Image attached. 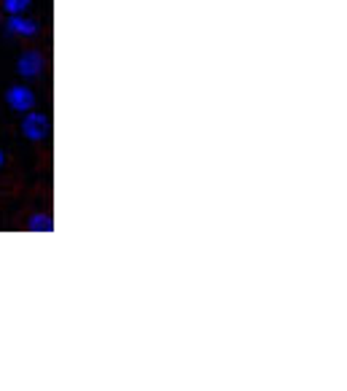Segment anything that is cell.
Listing matches in <instances>:
<instances>
[{
    "label": "cell",
    "instance_id": "cell-1",
    "mask_svg": "<svg viewBox=\"0 0 347 391\" xmlns=\"http://www.w3.org/2000/svg\"><path fill=\"white\" fill-rule=\"evenodd\" d=\"M19 132H22V138L30 140V143H43V140H49V135H52V116H49L46 111L32 108L27 114H22V119H19Z\"/></svg>",
    "mask_w": 347,
    "mask_h": 391
},
{
    "label": "cell",
    "instance_id": "cell-5",
    "mask_svg": "<svg viewBox=\"0 0 347 391\" xmlns=\"http://www.w3.org/2000/svg\"><path fill=\"white\" fill-rule=\"evenodd\" d=\"M25 229L27 232H52L54 229V216L49 211H32L25 219Z\"/></svg>",
    "mask_w": 347,
    "mask_h": 391
},
{
    "label": "cell",
    "instance_id": "cell-8",
    "mask_svg": "<svg viewBox=\"0 0 347 391\" xmlns=\"http://www.w3.org/2000/svg\"><path fill=\"white\" fill-rule=\"evenodd\" d=\"M0 28H3V17H0Z\"/></svg>",
    "mask_w": 347,
    "mask_h": 391
},
{
    "label": "cell",
    "instance_id": "cell-6",
    "mask_svg": "<svg viewBox=\"0 0 347 391\" xmlns=\"http://www.w3.org/2000/svg\"><path fill=\"white\" fill-rule=\"evenodd\" d=\"M0 6H3V11H5L8 17H19V14H27V11H30L32 0H3Z\"/></svg>",
    "mask_w": 347,
    "mask_h": 391
},
{
    "label": "cell",
    "instance_id": "cell-3",
    "mask_svg": "<svg viewBox=\"0 0 347 391\" xmlns=\"http://www.w3.org/2000/svg\"><path fill=\"white\" fill-rule=\"evenodd\" d=\"M3 103L14 111V114H27L35 108V103H38V95H35V89L27 87V84H11V87H5V92H3Z\"/></svg>",
    "mask_w": 347,
    "mask_h": 391
},
{
    "label": "cell",
    "instance_id": "cell-7",
    "mask_svg": "<svg viewBox=\"0 0 347 391\" xmlns=\"http://www.w3.org/2000/svg\"><path fill=\"white\" fill-rule=\"evenodd\" d=\"M5 167V151H3V146H0V170Z\"/></svg>",
    "mask_w": 347,
    "mask_h": 391
},
{
    "label": "cell",
    "instance_id": "cell-4",
    "mask_svg": "<svg viewBox=\"0 0 347 391\" xmlns=\"http://www.w3.org/2000/svg\"><path fill=\"white\" fill-rule=\"evenodd\" d=\"M3 28L11 35H19V38H35V35L41 33V22L32 19V17H25V14L8 17V19L3 22Z\"/></svg>",
    "mask_w": 347,
    "mask_h": 391
},
{
    "label": "cell",
    "instance_id": "cell-2",
    "mask_svg": "<svg viewBox=\"0 0 347 391\" xmlns=\"http://www.w3.org/2000/svg\"><path fill=\"white\" fill-rule=\"evenodd\" d=\"M46 65H49V57L41 52V49H25L19 57H16V76L22 78V81H35V78H41L43 73H46Z\"/></svg>",
    "mask_w": 347,
    "mask_h": 391
}]
</instances>
